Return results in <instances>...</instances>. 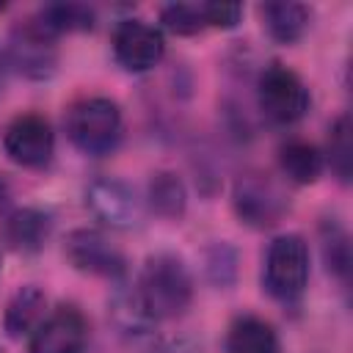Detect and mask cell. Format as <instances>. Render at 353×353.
Wrapping results in <instances>:
<instances>
[{
    "instance_id": "1",
    "label": "cell",
    "mask_w": 353,
    "mask_h": 353,
    "mask_svg": "<svg viewBox=\"0 0 353 353\" xmlns=\"http://www.w3.org/2000/svg\"><path fill=\"white\" fill-rule=\"evenodd\" d=\"M135 292L154 323L171 320L190 306L193 279L176 254H154L146 259L141 279L135 281Z\"/></svg>"
},
{
    "instance_id": "2",
    "label": "cell",
    "mask_w": 353,
    "mask_h": 353,
    "mask_svg": "<svg viewBox=\"0 0 353 353\" xmlns=\"http://www.w3.org/2000/svg\"><path fill=\"white\" fill-rule=\"evenodd\" d=\"M69 141L91 157H102L116 149L121 138V110L108 97L77 99L66 113Z\"/></svg>"
},
{
    "instance_id": "3",
    "label": "cell",
    "mask_w": 353,
    "mask_h": 353,
    "mask_svg": "<svg viewBox=\"0 0 353 353\" xmlns=\"http://www.w3.org/2000/svg\"><path fill=\"white\" fill-rule=\"evenodd\" d=\"M232 207L243 223L254 229H270L284 218L290 201L270 174L243 171L232 188Z\"/></svg>"
},
{
    "instance_id": "4",
    "label": "cell",
    "mask_w": 353,
    "mask_h": 353,
    "mask_svg": "<svg viewBox=\"0 0 353 353\" xmlns=\"http://www.w3.org/2000/svg\"><path fill=\"white\" fill-rule=\"evenodd\" d=\"M309 281V245L301 234H281L265 256V287L273 298L298 301Z\"/></svg>"
},
{
    "instance_id": "5",
    "label": "cell",
    "mask_w": 353,
    "mask_h": 353,
    "mask_svg": "<svg viewBox=\"0 0 353 353\" xmlns=\"http://www.w3.org/2000/svg\"><path fill=\"white\" fill-rule=\"evenodd\" d=\"M256 97H259L262 113L276 124H295L298 119L306 116V110L312 105L309 88L284 63H270L259 74Z\"/></svg>"
},
{
    "instance_id": "6",
    "label": "cell",
    "mask_w": 353,
    "mask_h": 353,
    "mask_svg": "<svg viewBox=\"0 0 353 353\" xmlns=\"http://www.w3.org/2000/svg\"><path fill=\"white\" fill-rule=\"evenodd\" d=\"M85 207L97 221H102L110 229H132L143 218V204L138 193L116 176L94 179L85 188Z\"/></svg>"
},
{
    "instance_id": "7",
    "label": "cell",
    "mask_w": 353,
    "mask_h": 353,
    "mask_svg": "<svg viewBox=\"0 0 353 353\" xmlns=\"http://www.w3.org/2000/svg\"><path fill=\"white\" fill-rule=\"evenodd\" d=\"M6 154L25 168H41L52 160L55 152V135L44 116L39 113H22L17 116L3 135Z\"/></svg>"
},
{
    "instance_id": "8",
    "label": "cell",
    "mask_w": 353,
    "mask_h": 353,
    "mask_svg": "<svg viewBox=\"0 0 353 353\" xmlns=\"http://www.w3.org/2000/svg\"><path fill=\"white\" fill-rule=\"evenodd\" d=\"M63 254L72 262V268H77L88 276L121 279L127 270V259H124L121 248L113 245L97 229H74L63 243Z\"/></svg>"
},
{
    "instance_id": "9",
    "label": "cell",
    "mask_w": 353,
    "mask_h": 353,
    "mask_svg": "<svg viewBox=\"0 0 353 353\" xmlns=\"http://www.w3.org/2000/svg\"><path fill=\"white\" fill-rule=\"evenodd\" d=\"M8 63L30 80L52 77L55 63H58L55 39L47 36L33 19L17 25L11 33V44H8Z\"/></svg>"
},
{
    "instance_id": "10",
    "label": "cell",
    "mask_w": 353,
    "mask_h": 353,
    "mask_svg": "<svg viewBox=\"0 0 353 353\" xmlns=\"http://www.w3.org/2000/svg\"><path fill=\"white\" fill-rule=\"evenodd\" d=\"M165 52L163 33L143 19H121L113 30V55L127 72H149Z\"/></svg>"
},
{
    "instance_id": "11",
    "label": "cell",
    "mask_w": 353,
    "mask_h": 353,
    "mask_svg": "<svg viewBox=\"0 0 353 353\" xmlns=\"http://www.w3.org/2000/svg\"><path fill=\"white\" fill-rule=\"evenodd\" d=\"M88 323L74 306H58L30 336V353H83Z\"/></svg>"
},
{
    "instance_id": "12",
    "label": "cell",
    "mask_w": 353,
    "mask_h": 353,
    "mask_svg": "<svg viewBox=\"0 0 353 353\" xmlns=\"http://www.w3.org/2000/svg\"><path fill=\"white\" fill-rule=\"evenodd\" d=\"M50 232H52L50 212L36 210V207H22L6 221V240L11 248H17L22 254L39 251L47 243Z\"/></svg>"
},
{
    "instance_id": "13",
    "label": "cell",
    "mask_w": 353,
    "mask_h": 353,
    "mask_svg": "<svg viewBox=\"0 0 353 353\" xmlns=\"http://www.w3.org/2000/svg\"><path fill=\"white\" fill-rule=\"evenodd\" d=\"M44 306H47V295L39 287H22L6 306L3 314V325L6 334L11 339H19L25 334H33L39 328V323L44 320Z\"/></svg>"
},
{
    "instance_id": "14",
    "label": "cell",
    "mask_w": 353,
    "mask_h": 353,
    "mask_svg": "<svg viewBox=\"0 0 353 353\" xmlns=\"http://www.w3.org/2000/svg\"><path fill=\"white\" fill-rule=\"evenodd\" d=\"M226 353H281V347L270 323L254 314H243L229 328Z\"/></svg>"
},
{
    "instance_id": "15",
    "label": "cell",
    "mask_w": 353,
    "mask_h": 353,
    "mask_svg": "<svg viewBox=\"0 0 353 353\" xmlns=\"http://www.w3.org/2000/svg\"><path fill=\"white\" fill-rule=\"evenodd\" d=\"M259 14L265 30L279 44H295L309 28V8L303 3H265Z\"/></svg>"
},
{
    "instance_id": "16",
    "label": "cell",
    "mask_w": 353,
    "mask_h": 353,
    "mask_svg": "<svg viewBox=\"0 0 353 353\" xmlns=\"http://www.w3.org/2000/svg\"><path fill=\"white\" fill-rule=\"evenodd\" d=\"M279 165L281 171L287 174V179L298 182V185H312L320 179L323 174V154L314 143L309 141H287L281 149H279Z\"/></svg>"
},
{
    "instance_id": "17",
    "label": "cell",
    "mask_w": 353,
    "mask_h": 353,
    "mask_svg": "<svg viewBox=\"0 0 353 353\" xmlns=\"http://www.w3.org/2000/svg\"><path fill=\"white\" fill-rule=\"evenodd\" d=\"M33 22L47 33V36H61V33H72V30H88L94 28V8L83 6V3H50L44 6Z\"/></svg>"
},
{
    "instance_id": "18",
    "label": "cell",
    "mask_w": 353,
    "mask_h": 353,
    "mask_svg": "<svg viewBox=\"0 0 353 353\" xmlns=\"http://www.w3.org/2000/svg\"><path fill=\"white\" fill-rule=\"evenodd\" d=\"M188 204V190L174 171H157L149 179V207L160 218H179Z\"/></svg>"
},
{
    "instance_id": "19",
    "label": "cell",
    "mask_w": 353,
    "mask_h": 353,
    "mask_svg": "<svg viewBox=\"0 0 353 353\" xmlns=\"http://www.w3.org/2000/svg\"><path fill=\"white\" fill-rule=\"evenodd\" d=\"M110 317L127 334H146L154 325V320L146 314V309H143V303L135 292V284L116 290V295L110 301Z\"/></svg>"
},
{
    "instance_id": "20",
    "label": "cell",
    "mask_w": 353,
    "mask_h": 353,
    "mask_svg": "<svg viewBox=\"0 0 353 353\" xmlns=\"http://www.w3.org/2000/svg\"><path fill=\"white\" fill-rule=\"evenodd\" d=\"M323 259L328 273H334L336 279H347L350 273V243L345 229L336 221H325L323 223Z\"/></svg>"
},
{
    "instance_id": "21",
    "label": "cell",
    "mask_w": 353,
    "mask_h": 353,
    "mask_svg": "<svg viewBox=\"0 0 353 353\" xmlns=\"http://www.w3.org/2000/svg\"><path fill=\"white\" fill-rule=\"evenodd\" d=\"M350 160H353V143H350V119L339 116L328 135V163L339 182H350Z\"/></svg>"
},
{
    "instance_id": "22",
    "label": "cell",
    "mask_w": 353,
    "mask_h": 353,
    "mask_svg": "<svg viewBox=\"0 0 353 353\" xmlns=\"http://www.w3.org/2000/svg\"><path fill=\"white\" fill-rule=\"evenodd\" d=\"M160 22L165 30H171L176 36H193L207 28L201 3H171L160 11Z\"/></svg>"
},
{
    "instance_id": "23",
    "label": "cell",
    "mask_w": 353,
    "mask_h": 353,
    "mask_svg": "<svg viewBox=\"0 0 353 353\" xmlns=\"http://www.w3.org/2000/svg\"><path fill=\"white\" fill-rule=\"evenodd\" d=\"M207 273L212 279V284L218 287H229L237 276V254L232 245L226 243H215L207 251Z\"/></svg>"
},
{
    "instance_id": "24",
    "label": "cell",
    "mask_w": 353,
    "mask_h": 353,
    "mask_svg": "<svg viewBox=\"0 0 353 353\" xmlns=\"http://www.w3.org/2000/svg\"><path fill=\"white\" fill-rule=\"evenodd\" d=\"M201 14L207 28H234L243 17L240 3H201Z\"/></svg>"
},
{
    "instance_id": "25",
    "label": "cell",
    "mask_w": 353,
    "mask_h": 353,
    "mask_svg": "<svg viewBox=\"0 0 353 353\" xmlns=\"http://www.w3.org/2000/svg\"><path fill=\"white\" fill-rule=\"evenodd\" d=\"M149 353H201V345L193 342V339H171V342H163L157 347H152Z\"/></svg>"
},
{
    "instance_id": "26",
    "label": "cell",
    "mask_w": 353,
    "mask_h": 353,
    "mask_svg": "<svg viewBox=\"0 0 353 353\" xmlns=\"http://www.w3.org/2000/svg\"><path fill=\"white\" fill-rule=\"evenodd\" d=\"M3 77H6V55L0 52V88H3Z\"/></svg>"
}]
</instances>
